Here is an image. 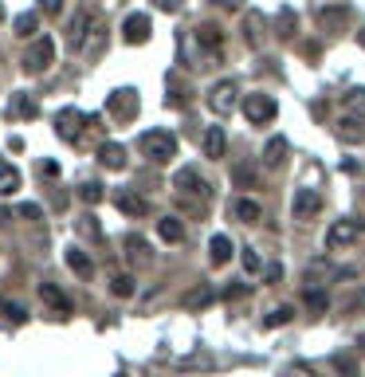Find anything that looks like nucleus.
Here are the masks:
<instances>
[{"label": "nucleus", "mask_w": 365, "mask_h": 377, "mask_svg": "<svg viewBox=\"0 0 365 377\" xmlns=\"http://www.w3.org/2000/svg\"><path fill=\"white\" fill-rule=\"evenodd\" d=\"M126 256H130V264H142V268H146L149 259V243L142 240V236H126Z\"/></svg>", "instance_id": "obj_25"}, {"label": "nucleus", "mask_w": 365, "mask_h": 377, "mask_svg": "<svg viewBox=\"0 0 365 377\" xmlns=\"http://www.w3.org/2000/svg\"><path fill=\"white\" fill-rule=\"evenodd\" d=\"M243 114H247V122L252 126H268V122H275V114H279V107H275V98L271 95H247L243 98Z\"/></svg>", "instance_id": "obj_5"}, {"label": "nucleus", "mask_w": 365, "mask_h": 377, "mask_svg": "<svg viewBox=\"0 0 365 377\" xmlns=\"http://www.w3.org/2000/svg\"><path fill=\"white\" fill-rule=\"evenodd\" d=\"M208 252H212V264H216V268H224V264L232 259V252H236V248H232L228 236H212V240H208Z\"/></svg>", "instance_id": "obj_26"}, {"label": "nucleus", "mask_w": 365, "mask_h": 377, "mask_svg": "<svg viewBox=\"0 0 365 377\" xmlns=\"http://www.w3.org/2000/svg\"><path fill=\"white\" fill-rule=\"evenodd\" d=\"M243 271H247V275H259V271H263V264H259V256H256V248H243Z\"/></svg>", "instance_id": "obj_36"}, {"label": "nucleus", "mask_w": 365, "mask_h": 377, "mask_svg": "<svg viewBox=\"0 0 365 377\" xmlns=\"http://www.w3.org/2000/svg\"><path fill=\"white\" fill-rule=\"evenodd\" d=\"M200 149H205L208 161H220L228 154V138H224V126H208L205 138H200Z\"/></svg>", "instance_id": "obj_12"}, {"label": "nucleus", "mask_w": 365, "mask_h": 377, "mask_svg": "<svg viewBox=\"0 0 365 377\" xmlns=\"http://www.w3.org/2000/svg\"><path fill=\"white\" fill-rule=\"evenodd\" d=\"M283 377H315V369H310V365H291Z\"/></svg>", "instance_id": "obj_43"}, {"label": "nucleus", "mask_w": 365, "mask_h": 377, "mask_svg": "<svg viewBox=\"0 0 365 377\" xmlns=\"http://www.w3.org/2000/svg\"><path fill=\"white\" fill-rule=\"evenodd\" d=\"M110 291L118 295V299H130V295H134V279H130V275H114V279H110Z\"/></svg>", "instance_id": "obj_33"}, {"label": "nucleus", "mask_w": 365, "mask_h": 377, "mask_svg": "<svg viewBox=\"0 0 365 377\" xmlns=\"http://www.w3.org/2000/svg\"><path fill=\"white\" fill-rule=\"evenodd\" d=\"M79 232H83L86 240H102V228L95 224V217H91V212H83V217H79Z\"/></svg>", "instance_id": "obj_34"}, {"label": "nucleus", "mask_w": 365, "mask_h": 377, "mask_svg": "<svg viewBox=\"0 0 365 377\" xmlns=\"http://www.w3.org/2000/svg\"><path fill=\"white\" fill-rule=\"evenodd\" d=\"M287 138H271L268 142V149H263V165H268V169H279L283 161H287Z\"/></svg>", "instance_id": "obj_19"}, {"label": "nucleus", "mask_w": 365, "mask_h": 377, "mask_svg": "<svg viewBox=\"0 0 365 377\" xmlns=\"http://www.w3.org/2000/svg\"><path fill=\"white\" fill-rule=\"evenodd\" d=\"M67 268L75 271V275H83V279H91V275H95V264H91V259L83 256V248H67Z\"/></svg>", "instance_id": "obj_20"}, {"label": "nucleus", "mask_w": 365, "mask_h": 377, "mask_svg": "<svg viewBox=\"0 0 365 377\" xmlns=\"http://www.w3.org/2000/svg\"><path fill=\"white\" fill-rule=\"evenodd\" d=\"M173 189H181V193H196V196H208V181L193 165H185V169L173 173Z\"/></svg>", "instance_id": "obj_10"}, {"label": "nucleus", "mask_w": 365, "mask_h": 377, "mask_svg": "<svg viewBox=\"0 0 365 377\" xmlns=\"http://www.w3.org/2000/svg\"><path fill=\"white\" fill-rule=\"evenodd\" d=\"M98 165H102V169H126V149L118 146V142H102V146H98Z\"/></svg>", "instance_id": "obj_15"}, {"label": "nucleus", "mask_w": 365, "mask_h": 377, "mask_svg": "<svg viewBox=\"0 0 365 377\" xmlns=\"http://www.w3.org/2000/svg\"><path fill=\"white\" fill-rule=\"evenodd\" d=\"M106 110H110V118H114V122H130L138 114V91H126V86L114 91L110 102H106Z\"/></svg>", "instance_id": "obj_9"}, {"label": "nucleus", "mask_w": 365, "mask_h": 377, "mask_svg": "<svg viewBox=\"0 0 365 377\" xmlns=\"http://www.w3.org/2000/svg\"><path fill=\"white\" fill-rule=\"evenodd\" d=\"M36 28H39V16L36 12H24V16H16V24H12V32L16 36H36Z\"/></svg>", "instance_id": "obj_30"}, {"label": "nucleus", "mask_w": 365, "mask_h": 377, "mask_svg": "<svg viewBox=\"0 0 365 377\" xmlns=\"http://www.w3.org/2000/svg\"><path fill=\"white\" fill-rule=\"evenodd\" d=\"M169 91L173 95H165V102H173V107H185L189 102V86L181 83V75H169Z\"/></svg>", "instance_id": "obj_29"}, {"label": "nucleus", "mask_w": 365, "mask_h": 377, "mask_svg": "<svg viewBox=\"0 0 365 377\" xmlns=\"http://www.w3.org/2000/svg\"><path fill=\"white\" fill-rule=\"evenodd\" d=\"M338 138L341 142H365V118H353V114H346V118L338 122Z\"/></svg>", "instance_id": "obj_17"}, {"label": "nucleus", "mask_w": 365, "mask_h": 377, "mask_svg": "<svg viewBox=\"0 0 365 377\" xmlns=\"http://www.w3.org/2000/svg\"><path fill=\"white\" fill-rule=\"evenodd\" d=\"M55 173H59V165H55V161H44V165H39V177H55Z\"/></svg>", "instance_id": "obj_45"}, {"label": "nucleus", "mask_w": 365, "mask_h": 377, "mask_svg": "<svg viewBox=\"0 0 365 377\" xmlns=\"http://www.w3.org/2000/svg\"><path fill=\"white\" fill-rule=\"evenodd\" d=\"M318 20H322V28H338L341 20H346V12H341V8H322Z\"/></svg>", "instance_id": "obj_38"}, {"label": "nucleus", "mask_w": 365, "mask_h": 377, "mask_svg": "<svg viewBox=\"0 0 365 377\" xmlns=\"http://www.w3.org/2000/svg\"><path fill=\"white\" fill-rule=\"evenodd\" d=\"M0 20H4V8H0Z\"/></svg>", "instance_id": "obj_48"}, {"label": "nucleus", "mask_w": 365, "mask_h": 377, "mask_svg": "<svg viewBox=\"0 0 365 377\" xmlns=\"http://www.w3.org/2000/svg\"><path fill=\"white\" fill-rule=\"evenodd\" d=\"M259 28H263V20L252 12V16H247V44H252V48H259Z\"/></svg>", "instance_id": "obj_39"}, {"label": "nucleus", "mask_w": 365, "mask_h": 377, "mask_svg": "<svg viewBox=\"0 0 365 377\" xmlns=\"http://www.w3.org/2000/svg\"><path fill=\"white\" fill-rule=\"evenodd\" d=\"M294 32H299V16H294L291 8H283V12L275 16V36H279V39H291Z\"/></svg>", "instance_id": "obj_27"}, {"label": "nucleus", "mask_w": 365, "mask_h": 377, "mask_svg": "<svg viewBox=\"0 0 365 377\" xmlns=\"http://www.w3.org/2000/svg\"><path fill=\"white\" fill-rule=\"evenodd\" d=\"M102 36H106V28H102V20H95V24H91V32H86V39H83V48H79V55L95 59L98 48H102Z\"/></svg>", "instance_id": "obj_21"}, {"label": "nucleus", "mask_w": 365, "mask_h": 377, "mask_svg": "<svg viewBox=\"0 0 365 377\" xmlns=\"http://www.w3.org/2000/svg\"><path fill=\"white\" fill-rule=\"evenodd\" d=\"M357 303H365V291H362V299H357ZM357 303H353V306H357Z\"/></svg>", "instance_id": "obj_47"}, {"label": "nucleus", "mask_w": 365, "mask_h": 377, "mask_svg": "<svg viewBox=\"0 0 365 377\" xmlns=\"http://www.w3.org/2000/svg\"><path fill=\"white\" fill-rule=\"evenodd\" d=\"M114 205H118V212H126V217H146L149 212V201L138 196L134 189H114Z\"/></svg>", "instance_id": "obj_11"}, {"label": "nucleus", "mask_w": 365, "mask_h": 377, "mask_svg": "<svg viewBox=\"0 0 365 377\" xmlns=\"http://www.w3.org/2000/svg\"><path fill=\"white\" fill-rule=\"evenodd\" d=\"M59 8H63V0H44V12H48V16H55Z\"/></svg>", "instance_id": "obj_46"}, {"label": "nucleus", "mask_w": 365, "mask_h": 377, "mask_svg": "<svg viewBox=\"0 0 365 377\" xmlns=\"http://www.w3.org/2000/svg\"><path fill=\"white\" fill-rule=\"evenodd\" d=\"M20 189V173L12 169V165H4V158H0V196H8Z\"/></svg>", "instance_id": "obj_28"}, {"label": "nucleus", "mask_w": 365, "mask_h": 377, "mask_svg": "<svg viewBox=\"0 0 365 377\" xmlns=\"http://www.w3.org/2000/svg\"><path fill=\"white\" fill-rule=\"evenodd\" d=\"M306 303L315 306V311H326V295H318V291H310V295H306Z\"/></svg>", "instance_id": "obj_44"}, {"label": "nucleus", "mask_w": 365, "mask_h": 377, "mask_svg": "<svg viewBox=\"0 0 365 377\" xmlns=\"http://www.w3.org/2000/svg\"><path fill=\"white\" fill-rule=\"evenodd\" d=\"M79 196H83L86 205H98V201H102L106 193H102V185H98V181H86L83 189H79Z\"/></svg>", "instance_id": "obj_35"}, {"label": "nucleus", "mask_w": 365, "mask_h": 377, "mask_svg": "<svg viewBox=\"0 0 365 377\" xmlns=\"http://www.w3.org/2000/svg\"><path fill=\"white\" fill-rule=\"evenodd\" d=\"M341 110H346V114H353V118H365V86L346 91V95H341Z\"/></svg>", "instance_id": "obj_23"}, {"label": "nucleus", "mask_w": 365, "mask_h": 377, "mask_svg": "<svg viewBox=\"0 0 365 377\" xmlns=\"http://www.w3.org/2000/svg\"><path fill=\"white\" fill-rule=\"evenodd\" d=\"M149 16L146 12H134V16H126V24H122V36H126V44H146L149 39Z\"/></svg>", "instance_id": "obj_13"}, {"label": "nucleus", "mask_w": 365, "mask_h": 377, "mask_svg": "<svg viewBox=\"0 0 365 377\" xmlns=\"http://www.w3.org/2000/svg\"><path fill=\"white\" fill-rule=\"evenodd\" d=\"M236 95H240V91H236V83H232V79H220V83L208 91V110H212V114H220V118H224V114H232Z\"/></svg>", "instance_id": "obj_8"}, {"label": "nucleus", "mask_w": 365, "mask_h": 377, "mask_svg": "<svg viewBox=\"0 0 365 377\" xmlns=\"http://www.w3.org/2000/svg\"><path fill=\"white\" fill-rule=\"evenodd\" d=\"M232 217L240 220V224H256V220L263 217V208H259L256 201H247V196H240V201H232Z\"/></svg>", "instance_id": "obj_18"}, {"label": "nucleus", "mask_w": 365, "mask_h": 377, "mask_svg": "<svg viewBox=\"0 0 365 377\" xmlns=\"http://www.w3.org/2000/svg\"><path fill=\"white\" fill-rule=\"evenodd\" d=\"M83 126H86V114H79L75 107H63L59 114H55V134H59L63 142H79V138H83Z\"/></svg>", "instance_id": "obj_7"}, {"label": "nucleus", "mask_w": 365, "mask_h": 377, "mask_svg": "<svg viewBox=\"0 0 365 377\" xmlns=\"http://www.w3.org/2000/svg\"><path fill=\"white\" fill-rule=\"evenodd\" d=\"M20 63H24V71H28V75H44L51 63H55V44H51L48 36L36 39V44L24 51V59H20Z\"/></svg>", "instance_id": "obj_4"}, {"label": "nucleus", "mask_w": 365, "mask_h": 377, "mask_svg": "<svg viewBox=\"0 0 365 377\" xmlns=\"http://www.w3.org/2000/svg\"><path fill=\"white\" fill-rule=\"evenodd\" d=\"M318 212H322V193H318V189H294L291 217L294 220H315Z\"/></svg>", "instance_id": "obj_6"}, {"label": "nucleus", "mask_w": 365, "mask_h": 377, "mask_svg": "<svg viewBox=\"0 0 365 377\" xmlns=\"http://www.w3.org/2000/svg\"><path fill=\"white\" fill-rule=\"evenodd\" d=\"M91 24H95V16L86 12V8H83V12H75V20L67 24V39H71L75 51L83 48V39H86V32H91Z\"/></svg>", "instance_id": "obj_16"}, {"label": "nucleus", "mask_w": 365, "mask_h": 377, "mask_svg": "<svg viewBox=\"0 0 365 377\" xmlns=\"http://www.w3.org/2000/svg\"><path fill=\"white\" fill-rule=\"evenodd\" d=\"M294 306H279V311H271L268 318H263V327H283V322H291Z\"/></svg>", "instance_id": "obj_37"}, {"label": "nucleus", "mask_w": 365, "mask_h": 377, "mask_svg": "<svg viewBox=\"0 0 365 377\" xmlns=\"http://www.w3.org/2000/svg\"><path fill=\"white\" fill-rule=\"evenodd\" d=\"M365 232V224L362 220H353V217H346V220H334L326 228V248L330 252H341V248H350V243H357V236Z\"/></svg>", "instance_id": "obj_3"}, {"label": "nucleus", "mask_w": 365, "mask_h": 377, "mask_svg": "<svg viewBox=\"0 0 365 377\" xmlns=\"http://www.w3.org/2000/svg\"><path fill=\"white\" fill-rule=\"evenodd\" d=\"M158 236L165 243H181L185 240V224L177 217H165V220H158Z\"/></svg>", "instance_id": "obj_24"}, {"label": "nucleus", "mask_w": 365, "mask_h": 377, "mask_svg": "<svg viewBox=\"0 0 365 377\" xmlns=\"http://www.w3.org/2000/svg\"><path fill=\"white\" fill-rule=\"evenodd\" d=\"M232 181L240 185V189H252V185H256V169H252V165H236V169H232Z\"/></svg>", "instance_id": "obj_32"}, {"label": "nucleus", "mask_w": 365, "mask_h": 377, "mask_svg": "<svg viewBox=\"0 0 365 377\" xmlns=\"http://www.w3.org/2000/svg\"><path fill=\"white\" fill-rule=\"evenodd\" d=\"M138 146H142V154L149 161H169L177 154V138L169 130H146V134L138 138Z\"/></svg>", "instance_id": "obj_2"}, {"label": "nucleus", "mask_w": 365, "mask_h": 377, "mask_svg": "<svg viewBox=\"0 0 365 377\" xmlns=\"http://www.w3.org/2000/svg\"><path fill=\"white\" fill-rule=\"evenodd\" d=\"M208 299H212V291H208V287H200V291H193L189 299H185V303H189V306H196V303H208Z\"/></svg>", "instance_id": "obj_40"}, {"label": "nucleus", "mask_w": 365, "mask_h": 377, "mask_svg": "<svg viewBox=\"0 0 365 377\" xmlns=\"http://www.w3.org/2000/svg\"><path fill=\"white\" fill-rule=\"evenodd\" d=\"M39 295H44V303H51L55 311H59V315H67V299H63V295L55 291L51 283H44V287H39Z\"/></svg>", "instance_id": "obj_31"}, {"label": "nucleus", "mask_w": 365, "mask_h": 377, "mask_svg": "<svg viewBox=\"0 0 365 377\" xmlns=\"http://www.w3.org/2000/svg\"><path fill=\"white\" fill-rule=\"evenodd\" d=\"M153 4H158L161 12H181V4H185V0H153Z\"/></svg>", "instance_id": "obj_42"}, {"label": "nucleus", "mask_w": 365, "mask_h": 377, "mask_svg": "<svg viewBox=\"0 0 365 377\" xmlns=\"http://www.w3.org/2000/svg\"><path fill=\"white\" fill-rule=\"evenodd\" d=\"M189 39L196 44V67H216L220 59H224V36H220L216 24H200L189 32Z\"/></svg>", "instance_id": "obj_1"}, {"label": "nucleus", "mask_w": 365, "mask_h": 377, "mask_svg": "<svg viewBox=\"0 0 365 377\" xmlns=\"http://www.w3.org/2000/svg\"><path fill=\"white\" fill-rule=\"evenodd\" d=\"M36 114H39L36 98L28 95V91H12V98H8V118L28 122V118H36Z\"/></svg>", "instance_id": "obj_14"}, {"label": "nucleus", "mask_w": 365, "mask_h": 377, "mask_svg": "<svg viewBox=\"0 0 365 377\" xmlns=\"http://www.w3.org/2000/svg\"><path fill=\"white\" fill-rule=\"evenodd\" d=\"M334 374L338 377H362V362H357V353H334Z\"/></svg>", "instance_id": "obj_22"}, {"label": "nucleus", "mask_w": 365, "mask_h": 377, "mask_svg": "<svg viewBox=\"0 0 365 377\" xmlns=\"http://www.w3.org/2000/svg\"><path fill=\"white\" fill-rule=\"evenodd\" d=\"M263 279H268V283H279L283 279V268H279V264H268V268H263Z\"/></svg>", "instance_id": "obj_41"}]
</instances>
